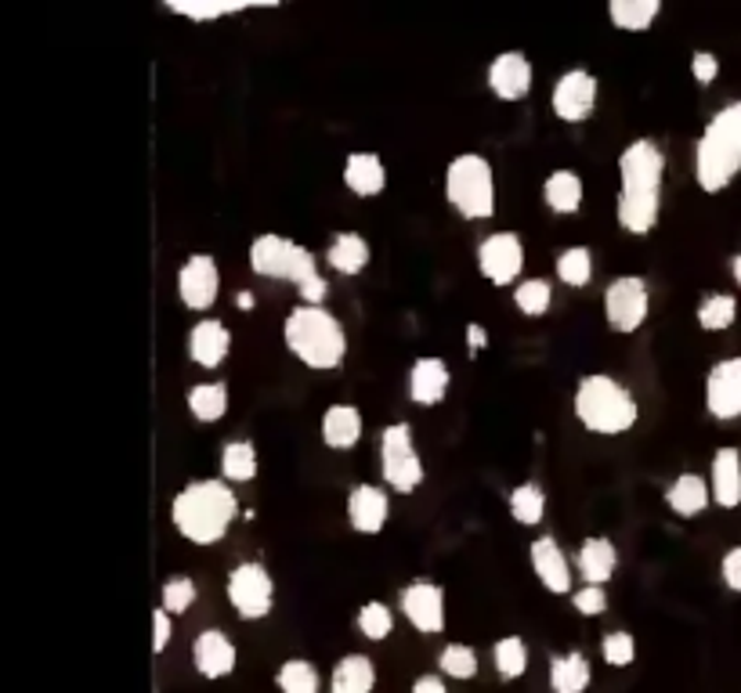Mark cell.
<instances>
[{
	"label": "cell",
	"mask_w": 741,
	"mask_h": 693,
	"mask_svg": "<svg viewBox=\"0 0 741 693\" xmlns=\"http://www.w3.org/2000/svg\"><path fill=\"white\" fill-rule=\"evenodd\" d=\"M571 409H576V420L587 426L590 434H601V437L630 434L636 420H641V404H636L633 390L608 372L582 376L576 387V398H571Z\"/></svg>",
	"instance_id": "obj_5"
},
{
	"label": "cell",
	"mask_w": 741,
	"mask_h": 693,
	"mask_svg": "<svg viewBox=\"0 0 741 693\" xmlns=\"http://www.w3.org/2000/svg\"><path fill=\"white\" fill-rule=\"evenodd\" d=\"M709 488H712V502H717L720 509H738L741 506V448L723 444V448L712 452Z\"/></svg>",
	"instance_id": "obj_22"
},
{
	"label": "cell",
	"mask_w": 741,
	"mask_h": 693,
	"mask_svg": "<svg viewBox=\"0 0 741 693\" xmlns=\"http://www.w3.org/2000/svg\"><path fill=\"white\" fill-rule=\"evenodd\" d=\"M398 607L406 621L420 636H441L445 632V588L434 582H412L401 588Z\"/></svg>",
	"instance_id": "obj_12"
},
{
	"label": "cell",
	"mask_w": 741,
	"mask_h": 693,
	"mask_svg": "<svg viewBox=\"0 0 741 693\" xmlns=\"http://www.w3.org/2000/svg\"><path fill=\"white\" fill-rule=\"evenodd\" d=\"M741 174V101L723 106L695 145V181L701 192L720 195Z\"/></svg>",
	"instance_id": "obj_4"
},
{
	"label": "cell",
	"mask_w": 741,
	"mask_h": 693,
	"mask_svg": "<svg viewBox=\"0 0 741 693\" xmlns=\"http://www.w3.org/2000/svg\"><path fill=\"white\" fill-rule=\"evenodd\" d=\"M466 347H471V355H481V350L488 347V333H485V325H477V322L466 325Z\"/></svg>",
	"instance_id": "obj_51"
},
{
	"label": "cell",
	"mask_w": 741,
	"mask_h": 693,
	"mask_svg": "<svg viewBox=\"0 0 741 693\" xmlns=\"http://www.w3.org/2000/svg\"><path fill=\"white\" fill-rule=\"evenodd\" d=\"M731 274H734V282L741 285V253H734V257H731Z\"/></svg>",
	"instance_id": "obj_53"
},
{
	"label": "cell",
	"mask_w": 741,
	"mask_h": 693,
	"mask_svg": "<svg viewBox=\"0 0 741 693\" xmlns=\"http://www.w3.org/2000/svg\"><path fill=\"white\" fill-rule=\"evenodd\" d=\"M601 658L611 664V669H630L633 658H636V639L626 629L604 632V639H601Z\"/></svg>",
	"instance_id": "obj_43"
},
{
	"label": "cell",
	"mask_w": 741,
	"mask_h": 693,
	"mask_svg": "<svg viewBox=\"0 0 741 693\" xmlns=\"http://www.w3.org/2000/svg\"><path fill=\"white\" fill-rule=\"evenodd\" d=\"M550 109L561 123H587L597 109V76L590 69H568L554 84Z\"/></svg>",
	"instance_id": "obj_13"
},
{
	"label": "cell",
	"mask_w": 741,
	"mask_h": 693,
	"mask_svg": "<svg viewBox=\"0 0 741 693\" xmlns=\"http://www.w3.org/2000/svg\"><path fill=\"white\" fill-rule=\"evenodd\" d=\"M666 152L652 138L630 141L619 155V225L630 235H647L662 214Z\"/></svg>",
	"instance_id": "obj_1"
},
{
	"label": "cell",
	"mask_w": 741,
	"mask_h": 693,
	"mask_svg": "<svg viewBox=\"0 0 741 693\" xmlns=\"http://www.w3.org/2000/svg\"><path fill=\"white\" fill-rule=\"evenodd\" d=\"M192 664H196V672L203 679L217 683V679H225V675L236 672L239 650L221 629H203L196 639H192Z\"/></svg>",
	"instance_id": "obj_18"
},
{
	"label": "cell",
	"mask_w": 741,
	"mask_h": 693,
	"mask_svg": "<svg viewBox=\"0 0 741 693\" xmlns=\"http://www.w3.org/2000/svg\"><path fill=\"white\" fill-rule=\"evenodd\" d=\"M239 517V499L225 477L189 480L171 502V524L192 545H217Z\"/></svg>",
	"instance_id": "obj_2"
},
{
	"label": "cell",
	"mask_w": 741,
	"mask_h": 693,
	"mask_svg": "<svg viewBox=\"0 0 741 693\" xmlns=\"http://www.w3.org/2000/svg\"><path fill=\"white\" fill-rule=\"evenodd\" d=\"M171 11L174 15H189V19H196V22H214V19H225V15H232V4H171Z\"/></svg>",
	"instance_id": "obj_46"
},
{
	"label": "cell",
	"mask_w": 741,
	"mask_h": 693,
	"mask_svg": "<svg viewBox=\"0 0 741 693\" xmlns=\"http://www.w3.org/2000/svg\"><path fill=\"white\" fill-rule=\"evenodd\" d=\"M376 686V664L369 653H347L333 664L330 693H373Z\"/></svg>",
	"instance_id": "obj_30"
},
{
	"label": "cell",
	"mask_w": 741,
	"mask_h": 693,
	"mask_svg": "<svg viewBox=\"0 0 741 693\" xmlns=\"http://www.w3.org/2000/svg\"><path fill=\"white\" fill-rule=\"evenodd\" d=\"M380 474L398 495H412L423 484V459L416 452L409 423H387L380 434Z\"/></svg>",
	"instance_id": "obj_8"
},
{
	"label": "cell",
	"mask_w": 741,
	"mask_h": 693,
	"mask_svg": "<svg viewBox=\"0 0 741 693\" xmlns=\"http://www.w3.org/2000/svg\"><path fill=\"white\" fill-rule=\"evenodd\" d=\"M709 502H712V488L701 474H680L666 488V506L684 520L701 517L709 509Z\"/></svg>",
	"instance_id": "obj_27"
},
{
	"label": "cell",
	"mask_w": 741,
	"mask_h": 693,
	"mask_svg": "<svg viewBox=\"0 0 741 693\" xmlns=\"http://www.w3.org/2000/svg\"><path fill=\"white\" fill-rule=\"evenodd\" d=\"M189 412L196 423H221L228 412V387L221 379H211V383H196L189 390Z\"/></svg>",
	"instance_id": "obj_32"
},
{
	"label": "cell",
	"mask_w": 741,
	"mask_h": 693,
	"mask_svg": "<svg viewBox=\"0 0 741 693\" xmlns=\"http://www.w3.org/2000/svg\"><path fill=\"white\" fill-rule=\"evenodd\" d=\"M438 672L445 679H474L481 672V661H477V650L471 643H445L438 653Z\"/></svg>",
	"instance_id": "obj_40"
},
{
	"label": "cell",
	"mask_w": 741,
	"mask_h": 693,
	"mask_svg": "<svg viewBox=\"0 0 741 693\" xmlns=\"http://www.w3.org/2000/svg\"><path fill=\"white\" fill-rule=\"evenodd\" d=\"M506 506H511V517L522 528L543 524V517H546V491H543V484H536V480L517 484V488L511 491V499H506Z\"/></svg>",
	"instance_id": "obj_34"
},
{
	"label": "cell",
	"mask_w": 741,
	"mask_h": 693,
	"mask_svg": "<svg viewBox=\"0 0 741 693\" xmlns=\"http://www.w3.org/2000/svg\"><path fill=\"white\" fill-rule=\"evenodd\" d=\"M571 607H576L582 618H597V614L608 610V593L604 585H582L571 593Z\"/></svg>",
	"instance_id": "obj_44"
},
{
	"label": "cell",
	"mask_w": 741,
	"mask_h": 693,
	"mask_svg": "<svg viewBox=\"0 0 741 693\" xmlns=\"http://www.w3.org/2000/svg\"><path fill=\"white\" fill-rule=\"evenodd\" d=\"M261 469V459H257V444L254 441H225L221 448V477L228 484H250Z\"/></svg>",
	"instance_id": "obj_31"
},
{
	"label": "cell",
	"mask_w": 741,
	"mask_h": 693,
	"mask_svg": "<svg viewBox=\"0 0 741 693\" xmlns=\"http://www.w3.org/2000/svg\"><path fill=\"white\" fill-rule=\"evenodd\" d=\"M720 578L731 593H741V545H731L720 560Z\"/></svg>",
	"instance_id": "obj_47"
},
{
	"label": "cell",
	"mask_w": 741,
	"mask_h": 693,
	"mask_svg": "<svg viewBox=\"0 0 741 693\" xmlns=\"http://www.w3.org/2000/svg\"><path fill=\"white\" fill-rule=\"evenodd\" d=\"M593 683L590 658L582 650H565L550 658V690L554 693H587Z\"/></svg>",
	"instance_id": "obj_28"
},
{
	"label": "cell",
	"mask_w": 741,
	"mask_h": 693,
	"mask_svg": "<svg viewBox=\"0 0 741 693\" xmlns=\"http://www.w3.org/2000/svg\"><path fill=\"white\" fill-rule=\"evenodd\" d=\"M557 279H561L568 290H587L593 282V253L590 246H565L557 253Z\"/></svg>",
	"instance_id": "obj_36"
},
{
	"label": "cell",
	"mask_w": 741,
	"mask_h": 693,
	"mask_svg": "<svg viewBox=\"0 0 741 693\" xmlns=\"http://www.w3.org/2000/svg\"><path fill=\"white\" fill-rule=\"evenodd\" d=\"M477 271L481 279L500 285V290H514L522 282L525 271V242L514 231H492L477 242Z\"/></svg>",
	"instance_id": "obj_11"
},
{
	"label": "cell",
	"mask_w": 741,
	"mask_h": 693,
	"mask_svg": "<svg viewBox=\"0 0 741 693\" xmlns=\"http://www.w3.org/2000/svg\"><path fill=\"white\" fill-rule=\"evenodd\" d=\"M344 188L358 199H373L387 188V166L376 152H351L344 163Z\"/></svg>",
	"instance_id": "obj_24"
},
{
	"label": "cell",
	"mask_w": 741,
	"mask_h": 693,
	"mask_svg": "<svg viewBox=\"0 0 741 693\" xmlns=\"http://www.w3.org/2000/svg\"><path fill=\"white\" fill-rule=\"evenodd\" d=\"M691 76L701 84V87H709V84H717V76H720V58L712 55V51H695L691 55Z\"/></svg>",
	"instance_id": "obj_45"
},
{
	"label": "cell",
	"mask_w": 741,
	"mask_h": 693,
	"mask_svg": "<svg viewBox=\"0 0 741 693\" xmlns=\"http://www.w3.org/2000/svg\"><path fill=\"white\" fill-rule=\"evenodd\" d=\"M366 434V420L355 404H330L322 412V444L333 452H351Z\"/></svg>",
	"instance_id": "obj_23"
},
{
	"label": "cell",
	"mask_w": 741,
	"mask_h": 693,
	"mask_svg": "<svg viewBox=\"0 0 741 693\" xmlns=\"http://www.w3.org/2000/svg\"><path fill=\"white\" fill-rule=\"evenodd\" d=\"M582 199H587V185H582V177L576 170H554V174L543 181V203H546V210L557 217L579 214Z\"/></svg>",
	"instance_id": "obj_25"
},
{
	"label": "cell",
	"mask_w": 741,
	"mask_h": 693,
	"mask_svg": "<svg viewBox=\"0 0 741 693\" xmlns=\"http://www.w3.org/2000/svg\"><path fill=\"white\" fill-rule=\"evenodd\" d=\"M369 242L362 239L358 231H341L333 235V242L326 246V264L344 274V279H355V274H362L369 268Z\"/></svg>",
	"instance_id": "obj_29"
},
{
	"label": "cell",
	"mask_w": 741,
	"mask_h": 693,
	"mask_svg": "<svg viewBox=\"0 0 741 693\" xmlns=\"http://www.w3.org/2000/svg\"><path fill=\"white\" fill-rule=\"evenodd\" d=\"M297 293H301V304H311V307H326V296H330V282H326V274H315V279H308L304 285H297Z\"/></svg>",
	"instance_id": "obj_48"
},
{
	"label": "cell",
	"mask_w": 741,
	"mask_h": 693,
	"mask_svg": "<svg viewBox=\"0 0 741 693\" xmlns=\"http://www.w3.org/2000/svg\"><path fill=\"white\" fill-rule=\"evenodd\" d=\"M185 347H189L192 365H200V369H221L225 358L232 355V333H228L225 322L200 318L189 329V344Z\"/></svg>",
	"instance_id": "obj_21"
},
{
	"label": "cell",
	"mask_w": 741,
	"mask_h": 693,
	"mask_svg": "<svg viewBox=\"0 0 741 693\" xmlns=\"http://www.w3.org/2000/svg\"><path fill=\"white\" fill-rule=\"evenodd\" d=\"M355 625L369 643H384V639L395 632V610L387 604H380V599H369V604L358 610Z\"/></svg>",
	"instance_id": "obj_41"
},
{
	"label": "cell",
	"mask_w": 741,
	"mask_h": 693,
	"mask_svg": "<svg viewBox=\"0 0 741 693\" xmlns=\"http://www.w3.org/2000/svg\"><path fill=\"white\" fill-rule=\"evenodd\" d=\"M391 520V499L376 484H355L347 495V524L358 534H380Z\"/></svg>",
	"instance_id": "obj_19"
},
{
	"label": "cell",
	"mask_w": 741,
	"mask_h": 693,
	"mask_svg": "<svg viewBox=\"0 0 741 693\" xmlns=\"http://www.w3.org/2000/svg\"><path fill=\"white\" fill-rule=\"evenodd\" d=\"M647 315H652V290L641 274H619L608 282L604 290V322L611 333L630 336L644 329Z\"/></svg>",
	"instance_id": "obj_10"
},
{
	"label": "cell",
	"mask_w": 741,
	"mask_h": 693,
	"mask_svg": "<svg viewBox=\"0 0 741 693\" xmlns=\"http://www.w3.org/2000/svg\"><path fill=\"white\" fill-rule=\"evenodd\" d=\"M225 596L243 621H261L276 607V578L261 560H243L228 571Z\"/></svg>",
	"instance_id": "obj_9"
},
{
	"label": "cell",
	"mask_w": 741,
	"mask_h": 693,
	"mask_svg": "<svg viewBox=\"0 0 741 693\" xmlns=\"http://www.w3.org/2000/svg\"><path fill=\"white\" fill-rule=\"evenodd\" d=\"M152 629H155V636H152V650H155V653H163L167 643H171V636H174V618H171V614H167L163 607H155V610H152Z\"/></svg>",
	"instance_id": "obj_49"
},
{
	"label": "cell",
	"mask_w": 741,
	"mask_h": 693,
	"mask_svg": "<svg viewBox=\"0 0 741 693\" xmlns=\"http://www.w3.org/2000/svg\"><path fill=\"white\" fill-rule=\"evenodd\" d=\"M236 304H239V311H254L257 300H254V293H239V296H236Z\"/></svg>",
	"instance_id": "obj_52"
},
{
	"label": "cell",
	"mask_w": 741,
	"mask_h": 693,
	"mask_svg": "<svg viewBox=\"0 0 741 693\" xmlns=\"http://www.w3.org/2000/svg\"><path fill=\"white\" fill-rule=\"evenodd\" d=\"M250 271L261 274V279L304 285L319 274V260L301 242L282 239V235H261V239L250 242Z\"/></svg>",
	"instance_id": "obj_7"
},
{
	"label": "cell",
	"mask_w": 741,
	"mask_h": 693,
	"mask_svg": "<svg viewBox=\"0 0 741 693\" xmlns=\"http://www.w3.org/2000/svg\"><path fill=\"white\" fill-rule=\"evenodd\" d=\"M514 307L525 318H543L554 307V285L546 279H522L514 285Z\"/></svg>",
	"instance_id": "obj_39"
},
{
	"label": "cell",
	"mask_w": 741,
	"mask_h": 693,
	"mask_svg": "<svg viewBox=\"0 0 741 693\" xmlns=\"http://www.w3.org/2000/svg\"><path fill=\"white\" fill-rule=\"evenodd\" d=\"M485 80L500 101H525L531 95V84H536V69H531L525 51H503L492 58Z\"/></svg>",
	"instance_id": "obj_16"
},
{
	"label": "cell",
	"mask_w": 741,
	"mask_h": 693,
	"mask_svg": "<svg viewBox=\"0 0 741 693\" xmlns=\"http://www.w3.org/2000/svg\"><path fill=\"white\" fill-rule=\"evenodd\" d=\"M412 693H449L445 675H441V672H423V675H416Z\"/></svg>",
	"instance_id": "obj_50"
},
{
	"label": "cell",
	"mask_w": 741,
	"mask_h": 693,
	"mask_svg": "<svg viewBox=\"0 0 741 693\" xmlns=\"http://www.w3.org/2000/svg\"><path fill=\"white\" fill-rule=\"evenodd\" d=\"M528 661H531V650L522 636H503L496 639V647H492V664H496V675L506 679V683L522 679L528 672Z\"/></svg>",
	"instance_id": "obj_35"
},
{
	"label": "cell",
	"mask_w": 741,
	"mask_h": 693,
	"mask_svg": "<svg viewBox=\"0 0 741 693\" xmlns=\"http://www.w3.org/2000/svg\"><path fill=\"white\" fill-rule=\"evenodd\" d=\"M178 296H181V304H185L189 311H196V315H203V311H211L217 304L221 271H217V260L211 253H196V257H189L185 264H181V271H178Z\"/></svg>",
	"instance_id": "obj_14"
},
{
	"label": "cell",
	"mask_w": 741,
	"mask_h": 693,
	"mask_svg": "<svg viewBox=\"0 0 741 693\" xmlns=\"http://www.w3.org/2000/svg\"><path fill=\"white\" fill-rule=\"evenodd\" d=\"M698 325L706 333H723L738 322V300L731 293H709L695 311Z\"/></svg>",
	"instance_id": "obj_38"
},
{
	"label": "cell",
	"mask_w": 741,
	"mask_h": 693,
	"mask_svg": "<svg viewBox=\"0 0 741 693\" xmlns=\"http://www.w3.org/2000/svg\"><path fill=\"white\" fill-rule=\"evenodd\" d=\"M200 588L192 578H185V574H174V578L163 582V610L171 614V618H185V614L192 610V604H196Z\"/></svg>",
	"instance_id": "obj_42"
},
{
	"label": "cell",
	"mask_w": 741,
	"mask_h": 693,
	"mask_svg": "<svg viewBox=\"0 0 741 693\" xmlns=\"http://www.w3.org/2000/svg\"><path fill=\"white\" fill-rule=\"evenodd\" d=\"M706 412L720 423L741 420V355L723 358L706 376Z\"/></svg>",
	"instance_id": "obj_15"
},
{
	"label": "cell",
	"mask_w": 741,
	"mask_h": 693,
	"mask_svg": "<svg viewBox=\"0 0 741 693\" xmlns=\"http://www.w3.org/2000/svg\"><path fill=\"white\" fill-rule=\"evenodd\" d=\"M619 571V549L604 534H590L579 545V574L587 578V585H604L615 578Z\"/></svg>",
	"instance_id": "obj_26"
},
{
	"label": "cell",
	"mask_w": 741,
	"mask_h": 693,
	"mask_svg": "<svg viewBox=\"0 0 741 693\" xmlns=\"http://www.w3.org/2000/svg\"><path fill=\"white\" fill-rule=\"evenodd\" d=\"M445 199L463 220H488L496 214V174L481 152H463L445 166Z\"/></svg>",
	"instance_id": "obj_6"
},
{
	"label": "cell",
	"mask_w": 741,
	"mask_h": 693,
	"mask_svg": "<svg viewBox=\"0 0 741 693\" xmlns=\"http://www.w3.org/2000/svg\"><path fill=\"white\" fill-rule=\"evenodd\" d=\"M658 15H662L658 0H611L608 4V19L622 33H647Z\"/></svg>",
	"instance_id": "obj_33"
},
{
	"label": "cell",
	"mask_w": 741,
	"mask_h": 693,
	"mask_svg": "<svg viewBox=\"0 0 741 693\" xmlns=\"http://www.w3.org/2000/svg\"><path fill=\"white\" fill-rule=\"evenodd\" d=\"M531 571H536L539 585L554 596H571L576 593V578H571V560L565 556V549L550 534H539L531 542Z\"/></svg>",
	"instance_id": "obj_17"
},
{
	"label": "cell",
	"mask_w": 741,
	"mask_h": 693,
	"mask_svg": "<svg viewBox=\"0 0 741 693\" xmlns=\"http://www.w3.org/2000/svg\"><path fill=\"white\" fill-rule=\"evenodd\" d=\"M449 387H452V372L445 358H434V355H423L412 361L409 369V401L420 404V409H434L449 398Z\"/></svg>",
	"instance_id": "obj_20"
},
{
	"label": "cell",
	"mask_w": 741,
	"mask_h": 693,
	"mask_svg": "<svg viewBox=\"0 0 741 693\" xmlns=\"http://www.w3.org/2000/svg\"><path fill=\"white\" fill-rule=\"evenodd\" d=\"M282 339L286 350L315 372L341 369L347 358V333L341 318L326 307L297 304L282 322Z\"/></svg>",
	"instance_id": "obj_3"
},
{
	"label": "cell",
	"mask_w": 741,
	"mask_h": 693,
	"mask_svg": "<svg viewBox=\"0 0 741 693\" xmlns=\"http://www.w3.org/2000/svg\"><path fill=\"white\" fill-rule=\"evenodd\" d=\"M276 686L279 693H319L322 675L308 658H286L276 672Z\"/></svg>",
	"instance_id": "obj_37"
}]
</instances>
